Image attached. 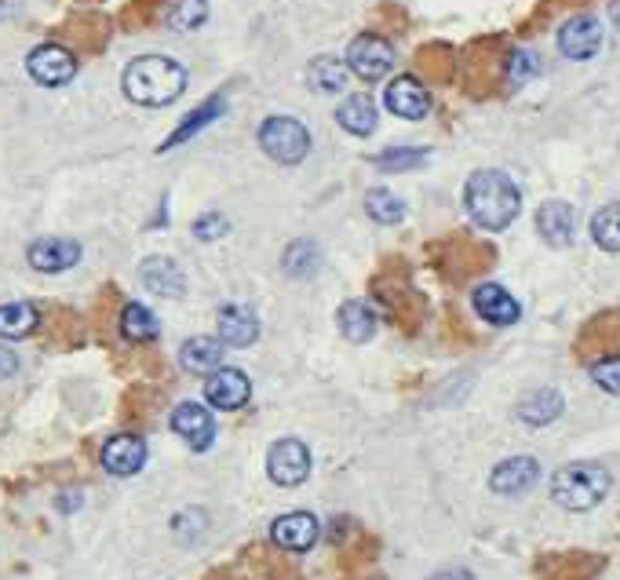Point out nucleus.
I'll list each match as a JSON object with an SVG mask.
<instances>
[{
    "mask_svg": "<svg viewBox=\"0 0 620 580\" xmlns=\"http://www.w3.org/2000/svg\"><path fill=\"white\" fill-rule=\"evenodd\" d=\"M464 209L481 231H508L522 212V193L500 168H478L464 187Z\"/></svg>",
    "mask_w": 620,
    "mask_h": 580,
    "instance_id": "f257e3e1",
    "label": "nucleus"
},
{
    "mask_svg": "<svg viewBox=\"0 0 620 580\" xmlns=\"http://www.w3.org/2000/svg\"><path fill=\"white\" fill-rule=\"evenodd\" d=\"M121 85L135 107H168L187 88V70L176 59H165V55H140V59L129 63Z\"/></svg>",
    "mask_w": 620,
    "mask_h": 580,
    "instance_id": "f03ea898",
    "label": "nucleus"
},
{
    "mask_svg": "<svg viewBox=\"0 0 620 580\" xmlns=\"http://www.w3.org/2000/svg\"><path fill=\"white\" fill-rule=\"evenodd\" d=\"M610 493V475L599 464H566L551 479V500L566 511H591Z\"/></svg>",
    "mask_w": 620,
    "mask_h": 580,
    "instance_id": "7ed1b4c3",
    "label": "nucleus"
},
{
    "mask_svg": "<svg viewBox=\"0 0 620 580\" xmlns=\"http://www.w3.org/2000/svg\"><path fill=\"white\" fill-rule=\"evenodd\" d=\"M259 146L270 161L300 165L310 154V132L296 118H267L259 124Z\"/></svg>",
    "mask_w": 620,
    "mask_h": 580,
    "instance_id": "20e7f679",
    "label": "nucleus"
},
{
    "mask_svg": "<svg viewBox=\"0 0 620 580\" xmlns=\"http://www.w3.org/2000/svg\"><path fill=\"white\" fill-rule=\"evenodd\" d=\"M390 66H395V48L376 37V33H362V37L351 41L347 48V70L354 77H362V81H380V77L390 74Z\"/></svg>",
    "mask_w": 620,
    "mask_h": 580,
    "instance_id": "39448f33",
    "label": "nucleus"
},
{
    "mask_svg": "<svg viewBox=\"0 0 620 580\" xmlns=\"http://www.w3.org/2000/svg\"><path fill=\"white\" fill-rule=\"evenodd\" d=\"M267 475L274 486H303L310 479V449L303 446L300 438H281L274 442L267 453Z\"/></svg>",
    "mask_w": 620,
    "mask_h": 580,
    "instance_id": "423d86ee",
    "label": "nucleus"
},
{
    "mask_svg": "<svg viewBox=\"0 0 620 580\" xmlns=\"http://www.w3.org/2000/svg\"><path fill=\"white\" fill-rule=\"evenodd\" d=\"M26 70L37 85L44 88H59L66 81H74L77 74V59L70 48H63V44H41V48L30 52L26 59Z\"/></svg>",
    "mask_w": 620,
    "mask_h": 580,
    "instance_id": "0eeeda50",
    "label": "nucleus"
},
{
    "mask_svg": "<svg viewBox=\"0 0 620 580\" xmlns=\"http://www.w3.org/2000/svg\"><path fill=\"white\" fill-rule=\"evenodd\" d=\"M602 48V22L595 15H573L562 22L558 30V52L566 55V59H591V55H599Z\"/></svg>",
    "mask_w": 620,
    "mask_h": 580,
    "instance_id": "6e6552de",
    "label": "nucleus"
},
{
    "mask_svg": "<svg viewBox=\"0 0 620 580\" xmlns=\"http://www.w3.org/2000/svg\"><path fill=\"white\" fill-rule=\"evenodd\" d=\"M204 398H209L212 409H223V413H234V409H245L252 398V380L241 369H226L220 366L209 372L204 380Z\"/></svg>",
    "mask_w": 620,
    "mask_h": 580,
    "instance_id": "1a4fd4ad",
    "label": "nucleus"
},
{
    "mask_svg": "<svg viewBox=\"0 0 620 580\" xmlns=\"http://www.w3.org/2000/svg\"><path fill=\"white\" fill-rule=\"evenodd\" d=\"M171 431H176L190 449L204 453L215 438V420H212L209 409L198 405V402H179L176 409H171Z\"/></svg>",
    "mask_w": 620,
    "mask_h": 580,
    "instance_id": "9d476101",
    "label": "nucleus"
},
{
    "mask_svg": "<svg viewBox=\"0 0 620 580\" xmlns=\"http://www.w3.org/2000/svg\"><path fill=\"white\" fill-rule=\"evenodd\" d=\"M470 303H475V314L481 317V322H489V325H497V328H508L514 325L522 317V306L519 300L497 286V281H486V286H478L475 295H470Z\"/></svg>",
    "mask_w": 620,
    "mask_h": 580,
    "instance_id": "9b49d317",
    "label": "nucleus"
},
{
    "mask_svg": "<svg viewBox=\"0 0 620 580\" xmlns=\"http://www.w3.org/2000/svg\"><path fill=\"white\" fill-rule=\"evenodd\" d=\"M26 259L33 270H41V275H63V270L77 267L80 245L70 242V237H41V242H33L26 248Z\"/></svg>",
    "mask_w": 620,
    "mask_h": 580,
    "instance_id": "f8f14e48",
    "label": "nucleus"
},
{
    "mask_svg": "<svg viewBox=\"0 0 620 580\" xmlns=\"http://www.w3.org/2000/svg\"><path fill=\"white\" fill-rule=\"evenodd\" d=\"M384 102L395 118H406V121H420L431 113V96L417 77H395V81L387 85Z\"/></svg>",
    "mask_w": 620,
    "mask_h": 580,
    "instance_id": "ddd939ff",
    "label": "nucleus"
},
{
    "mask_svg": "<svg viewBox=\"0 0 620 580\" xmlns=\"http://www.w3.org/2000/svg\"><path fill=\"white\" fill-rule=\"evenodd\" d=\"M536 479H541V464H536L533 457H511V460H503L492 468L489 489L500 497H522L536 486Z\"/></svg>",
    "mask_w": 620,
    "mask_h": 580,
    "instance_id": "4468645a",
    "label": "nucleus"
},
{
    "mask_svg": "<svg viewBox=\"0 0 620 580\" xmlns=\"http://www.w3.org/2000/svg\"><path fill=\"white\" fill-rule=\"evenodd\" d=\"M146 464V442L140 435H113L107 446H102V468L118 479H129V475L143 471Z\"/></svg>",
    "mask_w": 620,
    "mask_h": 580,
    "instance_id": "2eb2a0df",
    "label": "nucleus"
},
{
    "mask_svg": "<svg viewBox=\"0 0 620 580\" xmlns=\"http://www.w3.org/2000/svg\"><path fill=\"white\" fill-rule=\"evenodd\" d=\"M536 234H541L547 245L566 248L573 242V234H577V212H573V204L544 201L541 209H536Z\"/></svg>",
    "mask_w": 620,
    "mask_h": 580,
    "instance_id": "dca6fc26",
    "label": "nucleus"
},
{
    "mask_svg": "<svg viewBox=\"0 0 620 580\" xmlns=\"http://www.w3.org/2000/svg\"><path fill=\"white\" fill-rule=\"evenodd\" d=\"M270 537L285 551H310L318 544V518L307 511H289L270 526Z\"/></svg>",
    "mask_w": 620,
    "mask_h": 580,
    "instance_id": "f3484780",
    "label": "nucleus"
},
{
    "mask_svg": "<svg viewBox=\"0 0 620 580\" xmlns=\"http://www.w3.org/2000/svg\"><path fill=\"white\" fill-rule=\"evenodd\" d=\"M140 278H143L146 289H151L154 295H165V300H179V295L187 292V278H182L176 259H168V256L143 259Z\"/></svg>",
    "mask_w": 620,
    "mask_h": 580,
    "instance_id": "a211bd4d",
    "label": "nucleus"
},
{
    "mask_svg": "<svg viewBox=\"0 0 620 580\" xmlns=\"http://www.w3.org/2000/svg\"><path fill=\"white\" fill-rule=\"evenodd\" d=\"M259 336V317L245 303H226L220 311V339L231 347H248Z\"/></svg>",
    "mask_w": 620,
    "mask_h": 580,
    "instance_id": "6ab92c4d",
    "label": "nucleus"
},
{
    "mask_svg": "<svg viewBox=\"0 0 620 580\" xmlns=\"http://www.w3.org/2000/svg\"><path fill=\"white\" fill-rule=\"evenodd\" d=\"M336 325L343 339H351V344H369L376 336V311L365 300H347L340 306Z\"/></svg>",
    "mask_w": 620,
    "mask_h": 580,
    "instance_id": "aec40b11",
    "label": "nucleus"
},
{
    "mask_svg": "<svg viewBox=\"0 0 620 580\" xmlns=\"http://www.w3.org/2000/svg\"><path fill=\"white\" fill-rule=\"evenodd\" d=\"M562 394L555 391V387H536V391H530L519 402V420L522 424H530V427H544L551 424V420H558L562 416Z\"/></svg>",
    "mask_w": 620,
    "mask_h": 580,
    "instance_id": "412c9836",
    "label": "nucleus"
},
{
    "mask_svg": "<svg viewBox=\"0 0 620 580\" xmlns=\"http://www.w3.org/2000/svg\"><path fill=\"white\" fill-rule=\"evenodd\" d=\"M179 361L187 372H215L223 366V339H212V336H193L187 344L179 347Z\"/></svg>",
    "mask_w": 620,
    "mask_h": 580,
    "instance_id": "4be33fe9",
    "label": "nucleus"
},
{
    "mask_svg": "<svg viewBox=\"0 0 620 580\" xmlns=\"http://www.w3.org/2000/svg\"><path fill=\"white\" fill-rule=\"evenodd\" d=\"M223 110H226L223 96H212L209 102H201V107L193 110V113H187V118H182V124H179V129L171 132L165 143H160V154H165V150H171V146H179V143L193 140V135H198L201 129H209V124H212L215 118H220Z\"/></svg>",
    "mask_w": 620,
    "mask_h": 580,
    "instance_id": "5701e85b",
    "label": "nucleus"
},
{
    "mask_svg": "<svg viewBox=\"0 0 620 580\" xmlns=\"http://www.w3.org/2000/svg\"><path fill=\"white\" fill-rule=\"evenodd\" d=\"M336 121H340L343 132H351V135H369V132L376 129V102H373L369 96H351V99H343L340 110H336Z\"/></svg>",
    "mask_w": 620,
    "mask_h": 580,
    "instance_id": "b1692460",
    "label": "nucleus"
},
{
    "mask_svg": "<svg viewBox=\"0 0 620 580\" xmlns=\"http://www.w3.org/2000/svg\"><path fill=\"white\" fill-rule=\"evenodd\" d=\"M307 81L321 96H336L343 92V85H347V63H340L336 55H318L307 70Z\"/></svg>",
    "mask_w": 620,
    "mask_h": 580,
    "instance_id": "393cba45",
    "label": "nucleus"
},
{
    "mask_svg": "<svg viewBox=\"0 0 620 580\" xmlns=\"http://www.w3.org/2000/svg\"><path fill=\"white\" fill-rule=\"evenodd\" d=\"M41 325V311L33 303H4L0 306V336L22 339Z\"/></svg>",
    "mask_w": 620,
    "mask_h": 580,
    "instance_id": "a878e982",
    "label": "nucleus"
},
{
    "mask_svg": "<svg viewBox=\"0 0 620 580\" xmlns=\"http://www.w3.org/2000/svg\"><path fill=\"white\" fill-rule=\"evenodd\" d=\"M157 317L151 306L143 303H129L121 311V333L124 339H132V344H151V339H157Z\"/></svg>",
    "mask_w": 620,
    "mask_h": 580,
    "instance_id": "bb28decb",
    "label": "nucleus"
},
{
    "mask_svg": "<svg viewBox=\"0 0 620 580\" xmlns=\"http://www.w3.org/2000/svg\"><path fill=\"white\" fill-rule=\"evenodd\" d=\"M591 237L606 253H620V201L602 204V209L591 215Z\"/></svg>",
    "mask_w": 620,
    "mask_h": 580,
    "instance_id": "cd10ccee",
    "label": "nucleus"
},
{
    "mask_svg": "<svg viewBox=\"0 0 620 580\" xmlns=\"http://www.w3.org/2000/svg\"><path fill=\"white\" fill-rule=\"evenodd\" d=\"M318 264H321V253H318V245H314V242H292V245L281 253V267H285V275H292V278H307V275H314Z\"/></svg>",
    "mask_w": 620,
    "mask_h": 580,
    "instance_id": "c85d7f7f",
    "label": "nucleus"
},
{
    "mask_svg": "<svg viewBox=\"0 0 620 580\" xmlns=\"http://www.w3.org/2000/svg\"><path fill=\"white\" fill-rule=\"evenodd\" d=\"M365 212H369L376 223L390 226V223H401V215H406V201L390 190H369L365 193Z\"/></svg>",
    "mask_w": 620,
    "mask_h": 580,
    "instance_id": "c756f323",
    "label": "nucleus"
},
{
    "mask_svg": "<svg viewBox=\"0 0 620 580\" xmlns=\"http://www.w3.org/2000/svg\"><path fill=\"white\" fill-rule=\"evenodd\" d=\"M428 161V150L423 146H398V150H384L373 157V165L380 172H409V168H420Z\"/></svg>",
    "mask_w": 620,
    "mask_h": 580,
    "instance_id": "7c9ffc66",
    "label": "nucleus"
},
{
    "mask_svg": "<svg viewBox=\"0 0 620 580\" xmlns=\"http://www.w3.org/2000/svg\"><path fill=\"white\" fill-rule=\"evenodd\" d=\"M204 19H209V4H204V0H179V4L168 11V26L179 33L198 30Z\"/></svg>",
    "mask_w": 620,
    "mask_h": 580,
    "instance_id": "2f4dec72",
    "label": "nucleus"
},
{
    "mask_svg": "<svg viewBox=\"0 0 620 580\" xmlns=\"http://www.w3.org/2000/svg\"><path fill=\"white\" fill-rule=\"evenodd\" d=\"M591 380L602 387V391L620 394V355H606L599 361H591Z\"/></svg>",
    "mask_w": 620,
    "mask_h": 580,
    "instance_id": "473e14b6",
    "label": "nucleus"
},
{
    "mask_svg": "<svg viewBox=\"0 0 620 580\" xmlns=\"http://www.w3.org/2000/svg\"><path fill=\"white\" fill-rule=\"evenodd\" d=\"M226 231H231V223H226L223 212H204L193 220V237H198V242H220Z\"/></svg>",
    "mask_w": 620,
    "mask_h": 580,
    "instance_id": "72a5a7b5",
    "label": "nucleus"
},
{
    "mask_svg": "<svg viewBox=\"0 0 620 580\" xmlns=\"http://www.w3.org/2000/svg\"><path fill=\"white\" fill-rule=\"evenodd\" d=\"M525 77H533V59H530L525 52H514V55H511V81L522 85Z\"/></svg>",
    "mask_w": 620,
    "mask_h": 580,
    "instance_id": "f704fd0d",
    "label": "nucleus"
},
{
    "mask_svg": "<svg viewBox=\"0 0 620 580\" xmlns=\"http://www.w3.org/2000/svg\"><path fill=\"white\" fill-rule=\"evenodd\" d=\"M19 372V358L11 355L8 347H0V380H8V377H15Z\"/></svg>",
    "mask_w": 620,
    "mask_h": 580,
    "instance_id": "c9c22d12",
    "label": "nucleus"
},
{
    "mask_svg": "<svg viewBox=\"0 0 620 580\" xmlns=\"http://www.w3.org/2000/svg\"><path fill=\"white\" fill-rule=\"evenodd\" d=\"M431 580H475L467 570H442V573H434Z\"/></svg>",
    "mask_w": 620,
    "mask_h": 580,
    "instance_id": "e433bc0d",
    "label": "nucleus"
},
{
    "mask_svg": "<svg viewBox=\"0 0 620 580\" xmlns=\"http://www.w3.org/2000/svg\"><path fill=\"white\" fill-rule=\"evenodd\" d=\"M613 22H617V30H620V0H613Z\"/></svg>",
    "mask_w": 620,
    "mask_h": 580,
    "instance_id": "4c0bfd02",
    "label": "nucleus"
}]
</instances>
